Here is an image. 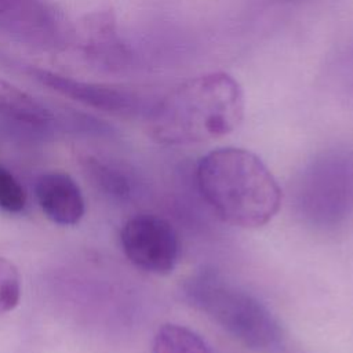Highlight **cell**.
Returning <instances> with one entry per match:
<instances>
[{
  "label": "cell",
  "mask_w": 353,
  "mask_h": 353,
  "mask_svg": "<svg viewBox=\"0 0 353 353\" xmlns=\"http://www.w3.org/2000/svg\"><path fill=\"white\" fill-rule=\"evenodd\" d=\"M201 197L223 222L255 229L266 225L281 205V189L268 165L243 148H218L196 167Z\"/></svg>",
  "instance_id": "cell-1"
},
{
  "label": "cell",
  "mask_w": 353,
  "mask_h": 353,
  "mask_svg": "<svg viewBox=\"0 0 353 353\" xmlns=\"http://www.w3.org/2000/svg\"><path fill=\"white\" fill-rule=\"evenodd\" d=\"M244 116V94L226 73L186 80L150 110V131L164 145H190L233 132Z\"/></svg>",
  "instance_id": "cell-2"
},
{
  "label": "cell",
  "mask_w": 353,
  "mask_h": 353,
  "mask_svg": "<svg viewBox=\"0 0 353 353\" xmlns=\"http://www.w3.org/2000/svg\"><path fill=\"white\" fill-rule=\"evenodd\" d=\"M182 294L244 347L258 353L279 349L283 331L274 314L259 298L221 272L210 268L193 272L183 280Z\"/></svg>",
  "instance_id": "cell-3"
},
{
  "label": "cell",
  "mask_w": 353,
  "mask_h": 353,
  "mask_svg": "<svg viewBox=\"0 0 353 353\" xmlns=\"http://www.w3.org/2000/svg\"><path fill=\"white\" fill-rule=\"evenodd\" d=\"M294 205L303 223L334 230L353 215V157L324 156L298 178Z\"/></svg>",
  "instance_id": "cell-4"
},
{
  "label": "cell",
  "mask_w": 353,
  "mask_h": 353,
  "mask_svg": "<svg viewBox=\"0 0 353 353\" xmlns=\"http://www.w3.org/2000/svg\"><path fill=\"white\" fill-rule=\"evenodd\" d=\"M121 248L138 269L170 274L178 262L179 241L172 225L154 214H137L125 221L120 232Z\"/></svg>",
  "instance_id": "cell-5"
},
{
  "label": "cell",
  "mask_w": 353,
  "mask_h": 353,
  "mask_svg": "<svg viewBox=\"0 0 353 353\" xmlns=\"http://www.w3.org/2000/svg\"><path fill=\"white\" fill-rule=\"evenodd\" d=\"M32 76L58 94L87 106L113 114H135L142 109V99L132 91L116 85L83 81L46 69H32Z\"/></svg>",
  "instance_id": "cell-6"
},
{
  "label": "cell",
  "mask_w": 353,
  "mask_h": 353,
  "mask_svg": "<svg viewBox=\"0 0 353 353\" xmlns=\"http://www.w3.org/2000/svg\"><path fill=\"white\" fill-rule=\"evenodd\" d=\"M34 197L43 214L61 226L80 222L84 215V199L74 179L62 171L43 172L34 182Z\"/></svg>",
  "instance_id": "cell-7"
},
{
  "label": "cell",
  "mask_w": 353,
  "mask_h": 353,
  "mask_svg": "<svg viewBox=\"0 0 353 353\" xmlns=\"http://www.w3.org/2000/svg\"><path fill=\"white\" fill-rule=\"evenodd\" d=\"M83 48L94 61L106 68H123L128 62V51L121 41L113 15L99 12L91 15L83 26Z\"/></svg>",
  "instance_id": "cell-8"
},
{
  "label": "cell",
  "mask_w": 353,
  "mask_h": 353,
  "mask_svg": "<svg viewBox=\"0 0 353 353\" xmlns=\"http://www.w3.org/2000/svg\"><path fill=\"white\" fill-rule=\"evenodd\" d=\"M0 116L32 127L47 125L51 112L25 91L0 79Z\"/></svg>",
  "instance_id": "cell-9"
},
{
  "label": "cell",
  "mask_w": 353,
  "mask_h": 353,
  "mask_svg": "<svg viewBox=\"0 0 353 353\" xmlns=\"http://www.w3.org/2000/svg\"><path fill=\"white\" fill-rule=\"evenodd\" d=\"M46 14L39 0H0V26L25 39L40 28Z\"/></svg>",
  "instance_id": "cell-10"
},
{
  "label": "cell",
  "mask_w": 353,
  "mask_h": 353,
  "mask_svg": "<svg viewBox=\"0 0 353 353\" xmlns=\"http://www.w3.org/2000/svg\"><path fill=\"white\" fill-rule=\"evenodd\" d=\"M152 353H214V350L193 330L168 323L154 334Z\"/></svg>",
  "instance_id": "cell-11"
},
{
  "label": "cell",
  "mask_w": 353,
  "mask_h": 353,
  "mask_svg": "<svg viewBox=\"0 0 353 353\" xmlns=\"http://www.w3.org/2000/svg\"><path fill=\"white\" fill-rule=\"evenodd\" d=\"M85 168L92 175L94 182L112 196L123 199L130 194V181L121 171L92 157H87Z\"/></svg>",
  "instance_id": "cell-12"
},
{
  "label": "cell",
  "mask_w": 353,
  "mask_h": 353,
  "mask_svg": "<svg viewBox=\"0 0 353 353\" xmlns=\"http://www.w3.org/2000/svg\"><path fill=\"white\" fill-rule=\"evenodd\" d=\"M21 298V276L17 266L0 256V314L17 307Z\"/></svg>",
  "instance_id": "cell-13"
},
{
  "label": "cell",
  "mask_w": 353,
  "mask_h": 353,
  "mask_svg": "<svg viewBox=\"0 0 353 353\" xmlns=\"http://www.w3.org/2000/svg\"><path fill=\"white\" fill-rule=\"evenodd\" d=\"M28 197L19 181L0 164V210L8 214H19L25 210Z\"/></svg>",
  "instance_id": "cell-14"
}]
</instances>
